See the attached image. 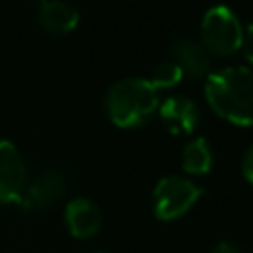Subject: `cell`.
I'll list each match as a JSON object with an SVG mask.
<instances>
[{"label": "cell", "instance_id": "obj_10", "mask_svg": "<svg viewBox=\"0 0 253 253\" xmlns=\"http://www.w3.org/2000/svg\"><path fill=\"white\" fill-rule=\"evenodd\" d=\"M38 22L51 34H65L77 26L79 10L65 0H43L38 6Z\"/></svg>", "mask_w": 253, "mask_h": 253}, {"label": "cell", "instance_id": "obj_11", "mask_svg": "<svg viewBox=\"0 0 253 253\" xmlns=\"http://www.w3.org/2000/svg\"><path fill=\"white\" fill-rule=\"evenodd\" d=\"M213 164V148L206 136H196L182 148V168L188 174H206Z\"/></svg>", "mask_w": 253, "mask_h": 253}, {"label": "cell", "instance_id": "obj_16", "mask_svg": "<svg viewBox=\"0 0 253 253\" xmlns=\"http://www.w3.org/2000/svg\"><path fill=\"white\" fill-rule=\"evenodd\" d=\"M89 253H107V251H89Z\"/></svg>", "mask_w": 253, "mask_h": 253}, {"label": "cell", "instance_id": "obj_13", "mask_svg": "<svg viewBox=\"0 0 253 253\" xmlns=\"http://www.w3.org/2000/svg\"><path fill=\"white\" fill-rule=\"evenodd\" d=\"M241 47H243V53H245L247 61L253 65V20L247 24V28H243V43H241Z\"/></svg>", "mask_w": 253, "mask_h": 253}, {"label": "cell", "instance_id": "obj_4", "mask_svg": "<svg viewBox=\"0 0 253 253\" xmlns=\"http://www.w3.org/2000/svg\"><path fill=\"white\" fill-rule=\"evenodd\" d=\"M204 194V188L190 176L166 174L152 190V211L160 219H176L184 215Z\"/></svg>", "mask_w": 253, "mask_h": 253}, {"label": "cell", "instance_id": "obj_1", "mask_svg": "<svg viewBox=\"0 0 253 253\" xmlns=\"http://www.w3.org/2000/svg\"><path fill=\"white\" fill-rule=\"evenodd\" d=\"M210 107L235 125H253V69L247 65H225L206 79Z\"/></svg>", "mask_w": 253, "mask_h": 253}, {"label": "cell", "instance_id": "obj_12", "mask_svg": "<svg viewBox=\"0 0 253 253\" xmlns=\"http://www.w3.org/2000/svg\"><path fill=\"white\" fill-rule=\"evenodd\" d=\"M182 77H184L182 67H180L174 59H164V61H158V63L152 67L148 81H150L156 89H160V87H172V85L180 83Z\"/></svg>", "mask_w": 253, "mask_h": 253}, {"label": "cell", "instance_id": "obj_9", "mask_svg": "<svg viewBox=\"0 0 253 253\" xmlns=\"http://www.w3.org/2000/svg\"><path fill=\"white\" fill-rule=\"evenodd\" d=\"M63 219H65V225L71 231V235L89 237V235L99 231L101 221H103V213L91 198L77 196L71 202H67L65 211H63Z\"/></svg>", "mask_w": 253, "mask_h": 253}, {"label": "cell", "instance_id": "obj_8", "mask_svg": "<svg viewBox=\"0 0 253 253\" xmlns=\"http://www.w3.org/2000/svg\"><path fill=\"white\" fill-rule=\"evenodd\" d=\"M170 53L174 61L182 67V71L190 73L192 77H204L210 73L211 53L204 47L200 40L192 36H178L170 45Z\"/></svg>", "mask_w": 253, "mask_h": 253}, {"label": "cell", "instance_id": "obj_14", "mask_svg": "<svg viewBox=\"0 0 253 253\" xmlns=\"http://www.w3.org/2000/svg\"><path fill=\"white\" fill-rule=\"evenodd\" d=\"M241 172H243V176L253 184V144L243 152V158H241Z\"/></svg>", "mask_w": 253, "mask_h": 253}, {"label": "cell", "instance_id": "obj_15", "mask_svg": "<svg viewBox=\"0 0 253 253\" xmlns=\"http://www.w3.org/2000/svg\"><path fill=\"white\" fill-rule=\"evenodd\" d=\"M211 253H243V249H241L239 245H235L233 241L223 239V241H217V243L213 245Z\"/></svg>", "mask_w": 253, "mask_h": 253}, {"label": "cell", "instance_id": "obj_2", "mask_svg": "<svg viewBox=\"0 0 253 253\" xmlns=\"http://www.w3.org/2000/svg\"><path fill=\"white\" fill-rule=\"evenodd\" d=\"M158 109V89L148 77H121L105 93V111L109 119L123 128L146 123Z\"/></svg>", "mask_w": 253, "mask_h": 253}, {"label": "cell", "instance_id": "obj_7", "mask_svg": "<svg viewBox=\"0 0 253 253\" xmlns=\"http://www.w3.org/2000/svg\"><path fill=\"white\" fill-rule=\"evenodd\" d=\"M158 115H160L162 125L166 126V130H170L174 134L192 132L200 123V109H198L196 101L186 95L166 97L158 107Z\"/></svg>", "mask_w": 253, "mask_h": 253}, {"label": "cell", "instance_id": "obj_3", "mask_svg": "<svg viewBox=\"0 0 253 253\" xmlns=\"http://www.w3.org/2000/svg\"><path fill=\"white\" fill-rule=\"evenodd\" d=\"M200 32V42L210 53L229 55L243 43V26L237 14L225 4H213L204 12Z\"/></svg>", "mask_w": 253, "mask_h": 253}, {"label": "cell", "instance_id": "obj_6", "mask_svg": "<svg viewBox=\"0 0 253 253\" xmlns=\"http://www.w3.org/2000/svg\"><path fill=\"white\" fill-rule=\"evenodd\" d=\"M65 176L55 168H43L22 192V206L26 210H42L51 206L65 192Z\"/></svg>", "mask_w": 253, "mask_h": 253}, {"label": "cell", "instance_id": "obj_5", "mask_svg": "<svg viewBox=\"0 0 253 253\" xmlns=\"http://www.w3.org/2000/svg\"><path fill=\"white\" fill-rule=\"evenodd\" d=\"M26 188V160L20 148L2 138L0 140V202H20Z\"/></svg>", "mask_w": 253, "mask_h": 253}]
</instances>
